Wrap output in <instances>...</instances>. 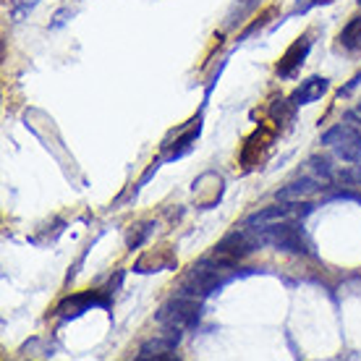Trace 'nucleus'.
I'll return each instance as SVG.
<instances>
[{
  "label": "nucleus",
  "mask_w": 361,
  "mask_h": 361,
  "mask_svg": "<svg viewBox=\"0 0 361 361\" xmlns=\"http://www.w3.org/2000/svg\"><path fill=\"white\" fill-rule=\"evenodd\" d=\"M327 87H330L327 79H322V76H312V79H307V82H301V87L293 92L290 102H293V105H309V102H314V99L322 97V94L327 92Z\"/></svg>",
  "instance_id": "9d476101"
},
{
  "label": "nucleus",
  "mask_w": 361,
  "mask_h": 361,
  "mask_svg": "<svg viewBox=\"0 0 361 361\" xmlns=\"http://www.w3.org/2000/svg\"><path fill=\"white\" fill-rule=\"evenodd\" d=\"M259 241L275 246L280 252H290V254H304L307 252V241L293 223H280V226L270 228H259Z\"/></svg>",
  "instance_id": "39448f33"
},
{
  "label": "nucleus",
  "mask_w": 361,
  "mask_h": 361,
  "mask_svg": "<svg viewBox=\"0 0 361 361\" xmlns=\"http://www.w3.org/2000/svg\"><path fill=\"white\" fill-rule=\"evenodd\" d=\"M94 307H102V309L110 307V298L105 290H84V293H73V296L63 298V301L58 304L55 314L61 317V319H76V317H82L84 312H92Z\"/></svg>",
  "instance_id": "423d86ee"
},
{
  "label": "nucleus",
  "mask_w": 361,
  "mask_h": 361,
  "mask_svg": "<svg viewBox=\"0 0 361 361\" xmlns=\"http://www.w3.org/2000/svg\"><path fill=\"white\" fill-rule=\"evenodd\" d=\"M359 6H361V0H359Z\"/></svg>",
  "instance_id": "a211bd4d"
},
{
  "label": "nucleus",
  "mask_w": 361,
  "mask_h": 361,
  "mask_svg": "<svg viewBox=\"0 0 361 361\" xmlns=\"http://www.w3.org/2000/svg\"><path fill=\"white\" fill-rule=\"evenodd\" d=\"M333 178H338L341 183H348V186H356V183H361V168H345L341 173H333Z\"/></svg>",
  "instance_id": "4468645a"
},
{
  "label": "nucleus",
  "mask_w": 361,
  "mask_h": 361,
  "mask_svg": "<svg viewBox=\"0 0 361 361\" xmlns=\"http://www.w3.org/2000/svg\"><path fill=\"white\" fill-rule=\"evenodd\" d=\"M199 312H202V304L199 298L194 296H173L171 301H165L160 312H157V322L163 327H171V330H191V327L199 325Z\"/></svg>",
  "instance_id": "f03ea898"
},
{
  "label": "nucleus",
  "mask_w": 361,
  "mask_h": 361,
  "mask_svg": "<svg viewBox=\"0 0 361 361\" xmlns=\"http://www.w3.org/2000/svg\"><path fill=\"white\" fill-rule=\"evenodd\" d=\"M356 116H359V118H361V105H359V110H356Z\"/></svg>",
  "instance_id": "f3484780"
},
{
  "label": "nucleus",
  "mask_w": 361,
  "mask_h": 361,
  "mask_svg": "<svg viewBox=\"0 0 361 361\" xmlns=\"http://www.w3.org/2000/svg\"><path fill=\"white\" fill-rule=\"evenodd\" d=\"M338 45L343 47L345 53H359L361 50V16H353L338 35Z\"/></svg>",
  "instance_id": "f8f14e48"
},
{
  "label": "nucleus",
  "mask_w": 361,
  "mask_h": 361,
  "mask_svg": "<svg viewBox=\"0 0 361 361\" xmlns=\"http://www.w3.org/2000/svg\"><path fill=\"white\" fill-rule=\"evenodd\" d=\"M317 6H327V3H333V0H314Z\"/></svg>",
  "instance_id": "dca6fc26"
},
{
  "label": "nucleus",
  "mask_w": 361,
  "mask_h": 361,
  "mask_svg": "<svg viewBox=\"0 0 361 361\" xmlns=\"http://www.w3.org/2000/svg\"><path fill=\"white\" fill-rule=\"evenodd\" d=\"M254 241L252 235L244 233V231H233V233H228L220 244L215 246V252H212V259L220 264H226V267H235V264L241 262L244 257L254 252Z\"/></svg>",
  "instance_id": "20e7f679"
},
{
  "label": "nucleus",
  "mask_w": 361,
  "mask_h": 361,
  "mask_svg": "<svg viewBox=\"0 0 361 361\" xmlns=\"http://www.w3.org/2000/svg\"><path fill=\"white\" fill-rule=\"evenodd\" d=\"M301 215H304V209L298 207V202H283V204H272V207H264V209H259V212H254V215L246 220V228L259 231V228L280 226V223H296Z\"/></svg>",
  "instance_id": "0eeeda50"
},
{
  "label": "nucleus",
  "mask_w": 361,
  "mask_h": 361,
  "mask_svg": "<svg viewBox=\"0 0 361 361\" xmlns=\"http://www.w3.org/2000/svg\"><path fill=\"white\" fill-rule=\"evenodd\" d=\"M228 270H231V267L215 262L212 257H209V259H202V262L194 264V267L183 275L178 290L183 293V296H194L202 301V298H207L209 293H215V290L226 283Z\"/></svg>",
  "instance_id": "f257e3e1"
},
{
  "label": "nucleus",
  "mask_w": 361,
  "mask_h": 361,
  "mask_svg": "<svg viewBox=\"0 0 361 361\" xmlns=\"http://www.w3.org/2000/svg\"><path fill=\"white\" fill-rule=\"evenodd\" d=\"M322 145L335 149L338 157H343L348 163H356L361 157V131L348 126V123H338L330 131L322 134Z\"/></svg>",
  "instance_id": "7ed1b4c3"
},
{
  "label": "nucleus",
  "mask_w": 361,
  "mask_h": 361,
  "mask_svg": "<svg viewBox=\"0 0 361 361\" xmlns=\"http://www.w3.org/2000/svg\"><path fill=\"white\" fill-rule=\"evenodd\" d=\"M39 0H13V6H11V11H13V16L21 18V16H27L29 11L35 8Z\"/></svg>",
  "instance_id": "2eb2a0df"
},
{
  "label": "nucleus",
  "mask_w": 361,
  "mask_h": 361,
  "mask_svg": "<svg viewBox=\"0 0 361 361\" xmlns=\"http://www.w3.org/2000/svg\"><path fill=\"white\" fill-rule=\"evenodd\" d=\"M257 6H259V0H235L233 8H231V13H228V18H226V24H228V27L238 24V21H241L246 13H252Z\"/></svg>",
  "instance_id": "ddd939ff"
},
{
  "label": "nucleus",
  "mask_w": 361,
  "mask_h": 361,
  "mask_svg": "<svg viewBox=\"0 0 361 361\" xmlns=\"http://www.w3.org/2000/svg\"><path fill=\"white\" fill-rule=\"evenodd\" d=\"M180 343V330H171V327H165V333H160L157 338L152 341H147L142 343L139 353H136V359L139 361H165V359H173L176 356V348Z\"/></svg>",
  "instance_id": "6e6552de"
},
{
  "label": "nucleus",
  "mask_w": 361,
  "mask_h": 361,
  "mask_svg": "<svg viewBox=\"0 0 361 361\" xmlns=\"http://www.w3.org/2000/svg\"><path fill=\"white\" fill-rule=\"evenodd\" d=\"M317 191H319L317 180L301 178V180H293V183H288V186L278 194V199H280V202H301V199L314 197Z\"/></svg>",
  "instance_id": "9b49d317"
},
{
  "label": "nucleus",
  "mask_w": 361,
  "mask_h": 361,
  "mask_svg": "<svg viewBox=\"0 0 361 361\" xmlns=\"http://www.w3.org/2000/svg\"><path fill=\"white\" fill-rule=\"evenodd\" d=\"M309 50H312L309 37H298L296 42L280 55L278 66H275V73H278L280 79H293V76L298 73V68L304 66V61H307Z\"/></svg>",
  "instance_id": "1a4fd4ad"
}]
</instances>
